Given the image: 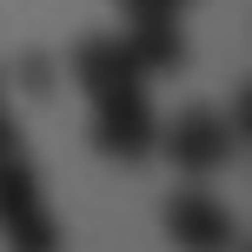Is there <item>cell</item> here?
I'll list each match as a JSON object with an SVG mask.
<instances>
[{"label": "cell", "instance_id": "5b68a950", "mask_svg": "<svg viewBox=\"0 0 252 252\" xmlns=\"http://www.w3.org/2000/svg\"><path fill=\"white\" fill-rule=\"evenodd\" d=\"M66 73L87 87V100H100V93H113V87H146L133 47H126V33H93V40H80L73 60H66Z\"/></svg>", "mask_w": 252, "mask_h": 252}, {"label": "cell", "instance_id": "277c9868", "mask_svg": "<svg viewBox=\"0 0 252 252\" xmlns=\"http://www.w3.org/2000/svg\"><path fill=\"white\" fill-rule=\"evenodd\" d=\"M166 239L179 252H239V219L226 213V199L192 186L166 199Z\"/></svg>", "mask_w": 252, "mask_h": 252}, {"label": "cell", "instance_id": "8992f818", "mask_svg": "<svg viewBox=\"0 0 252 252\" xmlns=\"http://www.w3.org/2000/svg\"><path fill=\"white\" fill-rule=\"evenodd\" d=\"M126 47H133V60H139V73H173L179 60H186V40H179V27L173 20H139V27H126Z\"/></svg>", "mask_w": 252, "mask_h": 252}, {"label": "cell", "instance_id": "ba28073f", "mask_svg": "<svg viewBox=\"0 0 252 252\" xmlns=\"http://www.w3.org/2000/svg\"><path fill=\"white\" fill-rule=\"evenodd\" d=\"M179 13V0H120V20L126 27H139V20H173Z\"/></svg>", "mask_w": 252, "mask_h": 252}, {"label": "cell", "instance_id": "9c48e42d", "mask_svg": "<svg viewBox=\"0 0 252 252\" xmlns=\"http://www.w3.org/2000/svg\"><path fill=\"white\" fill-rule=\"evenodd\" d=\"M0 113H7V106H0Z\"/></svg>", "mask_w": 252, "mask_h": 252}, {"label": "cell", "instance_id": "3957f363", "mask_svg": "<svg viewBox=\"0 0 252 252\" xmlns=\"http://www.w3.org/2000/svg\"><path fill=\"white\" fill-rule=\"evenodd\" d=\"M153 139H159V113H153L146 87H113L93 100V146L106 153V159H146Z\"/></svg>", "mask_w": 252, "mask_h": 252}, {"label": "cell", "instance_id": "6da1fadb", "mask_svg": "<svg viewBox=\"0 0 252 252\" xmlns=\"http://www.w3.org/2000/svg\"><path fill=\"white\" fill-rule=\"evenodd\" d=\"M0 239H7V252H60V219L47 213L27 139L7 113H0Z\"/></svg>", "mask_w": 252, "mask_h": 252}, {"label": "cell", "instance_id": "52a82bcc", "mask_svg": "<svg viewBox=\"0 0 252 252\" xmlns=\"http://www.w3.org/2000/svg\"><path fill=\"white\" fill-rule=\"evenodd\" d=\"M20 87L33 93V100L53 93V60H47V53H27V60H20Z\"/></svg>", "mask_w": 252, "mask_h": 252}, {"label": "cell", "instance_id": "7a4b0ae2", "mask_svg": "<svg viewBox=\"0 0 252 252\" xmlns=\"http://www.w3.org/2000/svg\"><path fill=\"white\" fill-rule=\"evenodd\" d=\"M153 153H166L179 173L206 179V173H219V166H232V159L246 153V133H239L226 113H213V106H192V113H179L173 126H159Z\"/></svg>", "mask_w": 252, "mask_h": 252}]
</instances>
